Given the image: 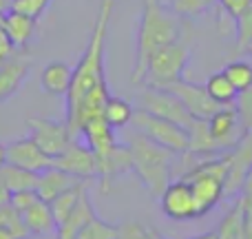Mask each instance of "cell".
<instances>
[{"label": "cell", "mask_w": 252, "mask_h": 239, "mask_svg": "<svg viewBox=\"0 0 252 239\" xmlns=\"http://www.w3.org/2000/svg\"><path fill=\"white\" fill-rule=\"evenodd\" d=\"M113 0H102L97 9L95 22L91 29V38L87 42L82 58L73 67L71 87L66 91V111L73 109L87 93H91L97 87H106V67H104V51H106V35L109 25L113 18Z\"/></svg>", "instance_id": "6da1fadb"}, {"label": "cell", "mask_w": 252, "mask_h": 239, "mask_svg": "<svg viewBox=\"0 0 252 239\" xmlns=\"http://www.w3.org/2000/svg\"><path fill=\"white\" fill-rule=\"evenodd\" d=\"M179 38H182V18L168 11L161 0H144L137 25V56L130 80L135 84H142L151 58Z\"/></svg>", "instance_id": "7a4b0ae2"}, {"label": "cell", "mask_w": 252, "mask_h": 239, "mask_svg": "<svg viewBox=\"0 0 252 239\" xmlns=\"http://www.w3.org/2000/svg\"><path fill=\"white\" fill-rule=\"evenodd\" d=\"M128 148H130V160H133V171L139 177V182L144 184L148 193L155 200H159V195L164 193V188L170 182V171H173V157L175 153L168 148L159 146L157 142L148 139L144 133L135 131L128 137Z\"/></svg>", "instance_id": "3957f363"}, {"label": "cell", "mask_w": 252, "mask_h": 239, "mask_svg": "<svg viewBox=\"0 0 252 239\" xmlns=\"http://www.w3.org/2000/svg\"><path fill=\"white\" fill-rule=\"evenodd\" d=\"M188 60H190V44L184 38L166 44L164 49H159V51L151 58L142 84L144 87H155V89L173 87L175 82L184 80Z\"/></svg>", "instance_id": "277c9868"}, {"label": "cell", "mask_w": 252, "mask_h": 239, "mask_svg": "<svg viewBox=\"0 0 252 239\" xmlns=\"http://www.w3.org/2000/svg\"><path fill=\"white\" fill-rule=\"evenodd\" d=\"M130 124H133L135 131L144 133L148 139L157 142L159 146L173 151L175 155H182V153L188 151V131L184 126L175 124V122L153 115L144 109H137L130 118Z\"/></svg>", "instance_id": "5b68a950"}, {"label": "cell", "mask_w": 252, "mask_h": 239, "mask_svg": "<svg viewBox=\"0 0 252 239\" xmlns=\"http://www.w3.org/2000/svg\"><path fill=\"white\" fill-rule=\"evenodd\" d=\"M137 104L139 109L148 111L153 115H159L164 120H170L175 124L184 126L188 131V126L192 124V115L188 113V109L182 104L175 93H170L168 89H155V87H146L142 93L137 96Z\"/></svg>", "instance_id": "8992f818"}, {"label": "cell", "mask_w": 252, "mask_h": 239, "mask_svg": "<svg viewBox=\"0 0 252 239\" xmlns=\"http://www.w3.org/2000/svg\"><path fill=\"white\" fill-rule=\"evenodd\" d=\"M226 155V179H223V200H230L241 193L244 179L252 169V131H246L232 148L223 151Z\"/></svg>", "instance_id": "52a82bcc"}, {"label": "cell", "mask_w": 252, "mask_h": 239, "mask_svg": "<svg viewBox=\"0 0 252 239\" xmlns=\"http://www.w3.org/2000/svg\"><path fill=\"white\" fill-rule=\"evenodd\" d=\"M27 126H29V137L51 157L60 155L78 137L69 129L66 120L58 122V120H49V118H29L27 120Z\"/></svg>", "instance_id": "ba28073f"}, {"label": "cell", "mask_w": 252, "mask_h": 239, "mask_svg": "<svg viewBox=\"0 0 252 239\" xmlns=\"http://www.w3.org/2000/svg\"><path fill=\"white\" fill-rule=\"evenodd\" d=\"M159 206L161 213L168 219L175 222H186V219H197V206L195 197H192L190 184L188 179L177 177L173 182H168V186L164 188V193L159 195Z\"/></svg>", "instance_id": "9c48e42d"}, {"label": "cell", "mask_w": 252, "mask_h": 239, "mask_svg": "<svg viewBox=\"0 0 252 239\" xmlns=\"http://www.w3.org/2000/svg\"><path fill=\"white\" fill-rule=\"evenodd\" d=\"M53 166L69 175H73V177L82 179V182H87V179L97 175L95 155H93V151L89 148V144L80 142L78 137H75L60 155L53 157Z\"/></svg>", "instance_id": "30bf717a"}, {"label": "cell", "mask_w": 252, "mask_h": 239, "mask_svg": "<svg viewBox=\"0 0 252 239\" xmlns=\"http://www.w3.org/2000/svg\"><path fill=\"white\" fill-rule=\"evenodd\" d=\"M206 122H208V131H210L215 144H217V148L221 153L235 146V144L239 142L241 135L246 133V129H244V124H241L235 104L219 106V109L215 111V113L210 115Z\"/></svg>", "instance_id": "8fae6325"}, {"label": "cell", "mask_w": 252, "mask_h": 239, "mask_svg": "<svg viewBox=\"0 0 252 239\" xmlns=\"http://www.w3.org/2000/svg\"><path fill=\"white\" fill-rule=\"evenodd\" d=\"M95 166H97L95 177L100 179L102 193H111L115 179L122 177L124 173H128L130 166H133L128 144H120L118 142L111 151L102 153V155H95Z\"/></svg>", "instance_id": "7c38bea8"}, {"label": "cell", "mask_w": 252, "mask_h": 239, "mask_svg": "<svg viewBox=\"0 0 252 239\" xmlns=\"http://www.w3.org/2000/svg\"><path fill=\"white\" fill-rule=\"evenodd\" d=\"M7 164L20 166V169L33 171V173H42L53 166V157L47 155L31 137H22L7 146Z\"/></svg>", "instance_id": "4fadbf2b"}, {"label": "cell", "mask_w": 252, "mask_h": 239, "mask_svg": "<svg viewBox=\"0 0 252 239\" xmlns=\"http://www.w3.org/2000/svg\"><path fill=\"white\" fill-rule=\"evenodd\" d=\"M168 91L175 93V96L182 100V104L188 109V113L197 120H208L210 115L219 109V104L215 100H210V96L206 93L204 87L192 84V82H188V80L175 82L173 87H168Z\"/></svg>", "instance_id": "5bb4252c"}, {"label": "cell", "mask_w": 252, "mask_h": 239, "mask_svg": "<svg viewBox=\"0 0 252 239\" xmlns=\"http://www.w3.org/2000/svg\"><path fill=\"white\" fill-rule=\"evenodd\" d=\"M27 75H29V62L22 58L11 56L0 62V102H7L11 96H16L25 84Z\"/></svg>", "instance_id": "9a60e30c"}, {"label": "cell", "mask_w": 252, "mask_h": 239, "mask_svg": "<svg viewBox=\"0 0 252 239\" xmlns=\"http://www.w3.org/2000/svg\"><path fill=\"white\" fill-rule=\"evenodd\" d=\"M80 182H82V179H78V177H73V175H69V173H64V171L51 166V169L42 171V173L38 175L35 193H38L40 200L51 202V200H56L60 193L69 191V188H73L75 184H80Z\"/></svg>", "instance_id": "2e32d148"}, {"label": "cell", "mask_w": 252, "mask_h": 239, "mask_svg": "<svg viewBox=\"0 0 252 239\" xmlns=\"http://www.w3.org/2000/svg\"><path fill=\"white\" fill-rule=\"evenodd\" d=\"M22 222H25L27 231H29L31 237H44V235H51L56 233V219H53V213H51V206L49 202L44 200H35L29 208L22 210Z\"/></svg>", "instance_id": "e0dca14e"}, {"label": "cell", "mask_w": 252, "mask_h": 239, "mask_svg": "<svg viewBox=\"0 0 252 239\" xmlns=\"http://www.w3.org/2000/svg\"><path fill=\"white\" fill-rule=\"evenodd\" d=\"M73 78V67L62 60H53L40 73V87L49 96H66Z\"/></svg>", "instance_id": "ac0fdd59"}, {"label": "cell", "mask_w": 252, "mask_h": 239, "mask_svg": "<svg viewBox=\"0 0 252 239\" xmlns=\"http://www.w3.org/2000/svg\"><path fill=\"white\" fill-rule=\"evenodd\" d=\"M93 217H95V208H93V204H91L89 193L84 191L82 197H80V202L75 204V208L71 210L69 217H66L62 224H58L56 239H75L78 237V233L84 228V224H87L89 219H93Z\"/></svg>", "instance_id": "d6986e66"}, {"label": "cell", "mask_w": 252, "mask_h": 239, "mask_svg": "<svg viewBox=\"0 0 252 239\" xmlns=\"http://www.w3.org/2000/svg\"><path fill=\"white\" fill-rule=\"evenodd\" d=\"M35 22L38 20L25 16V13L13 11V9H7L2 16V27L9 34V38H11L16 49H25L27 44L31 42V38H33V34H35Z\"/></svg>", "instance_id": "ffe728a7"}, {"label": "cell", "mask_w": 252, "mask_h": 239, "mask_svg": "<svg viewBox=\"0 0 252 239\" xmlns=\"http://www.w3.org/2000/svg\"><path fill=\"white\" fill-rule=\"evenodd\" d=\"M204 89L210 96V100H215L219 106L235 104L237 96H239V91H237L235 84L226 78L223 71H215V73H210L208 80H206V84H204Z\"/></svg>", "instance_id": "44dd1931"}, {"label": "cell", "mask_w": 252, "mask_h": 239, "mask_svg": "<svg viewBox=\"0 0 252 239\" xmlns=\"http://www.w3.org/2000/svg\"><path fill=\"white\" fill-rule=\"evenodd\" d=\"M84 191H87V188H84V182H80V184H75L73 188H69V191L60 193L56 200L49 202L51 213H53V219H56V228H58V224H62L71 215V210L75 208V204L80 202V197H82Z\"/></svg>", "instance_id": "7402d4cb"}, {"label": "cell", "mask_w": 252, "mask_h": 239, "mask_svg": "<svg viewBox=\"0 0 252 239\" xmlns=\"http://www.w3.org/2000/svg\"><path fill=\"white\" fill-rule=\"evenodd\" d=\"M0 171H2V177H4L9 193L35 191L40 173H33V171H27V169H20V166H11V164H4Z\"/></svg>", "instance_id": "603a6c76"}, {"label": "cell", "mask_w": 252, "mask_h": 239, "mask_svg": "<svg viewBox=\"0 0 252 239\" xmlns=\"http://www.w3.org/2000/svg\"><path fill=\"white\" fill-rule=\"evenodd\" d=\"M133 113H135V109H133V104H130L128 100L118 98V96H109V100H106V104H104V113H102V118L109 122L113 129H124L126 124H130Z\"/></svg>", "instance_id": "cb8c5ba5"}, {"label": "cell", "mask_w": 252, "mask_h": 239, "mask_svg": "<svg viewBox=\"0 0 252 239\" xmlns=\"http://www.w3.org/2000/svg\"><path fill=\"white\" fill-rule=\"evenodd\" d=\"M168 11H173L182 20H190V18L204 16L213 7H217L215 0H161Z\"/></svg>", "instance_id": "d4e9b609"}, {"label": "cell", "mask_w": 252, "mask_h": 239, "mask_svg": "<svg viewBox=\"0 0 252 239\" xmlns=\"http://www.w3.org/2000/svg\"><path fill=\"white\" fill-rule=\"evenodd\" d=\"M221 71L226 73V78L235 84V89L239 93L252 87V60H246V58L230 60Z\"/></svg>", "instance_id": "484cf974"}, {"label": "cell", "mask_w": 252, "mask_h": 239, "mask_svg": "<svg viewBox=\"0 0 252 239\" xmlns=\"http://www.w3.org/2000/svg\"><path fill=\"white\" fill-rule=\"evenodd\" d=\"M0 226L7 228L16 239H29V231H27L25 222H22V215L13 208L11 204L0 206Z\"/></svg>", "instance_id": "4316f807"}, {"label": "cell", "mask_w": 252, "mask_h": 239, "mask_svg": "<svg viewBox=\"0 0 252 239\" xmlns=\"http://www.w3.org/2000/svg\"><path fill=\"white\" fill-rule=\"evenodd\" d=\"M115 235H118V226L104 222V219H100L95 215L93 219H89L84 224V228L78 233L75 239H115Z\"/></svg>", "instance_id": "83f0119b"}, {"label": "cell", "mask_w": 252, "mask_h": 239, "mask_svg": "<svg viewBox=\"0 0 252 239\" xmlns=\"http://www.w3.org/2000/svg\"><path fill=\"white\" fill-rule=\"evenodd\" d=\"M51 2L53 0H9V9H13L18 13H25V16L33 18V20H40L47 13Z\"/></svg>", "instance_id": "f1b7e54d"}, {"label": "cell", "mask_w": 252, "mask_h": 239, "mask_svg": "<svg viewBox=\"0 0 252 239\" xmlns=\"http://www.w3.org/2000/svg\"><path fill=\"white\" fill-rule=\"evenodd\" d=\"M159 233L155 228H148L139 222H122L118 226L115 239H157Z\"/></svg>", "instance_id": "f546056e"}, {"label": "cell", "mask_w": 252, "mask_h": 239, "mask_svg": "<svg viewBox=\"0 0 252 239\" xmlns=\"http://www.w3.org/2000/svg\"><path fill=\"white\" fill-rule=\"evenodd\" d=\"M252 42V4L237 18V44L241 51H248Z\"/></svg>", "instance_id": "4dcf8cb0"}, {"label": "cell", "mask_w": 252, "mask_h": 239, "mask_svg": "<svg viewBox=\"0 0 252 239\" xmlns=\"http://www.w3.org/2000/svg\"><path fill=\"white\" fill-rule=\"evenodd\" d=\"M235 109L239 113V120L246 131H252V87L241 91L235 100Z\"/></svg>", "instance_id": "1f68e13d"}, {"label": "cell", "mask_w": 252, "mask_h": 239, "mask_svg": "<svg viewBox=\"0 0 252 239\" xmlns=\"http://www.w3.org/2000/svg\"><path fill=\"white\" fill-rule=\"evenodd\" d=\"M35 200H38V193H35V191H18V193H11L9 204H11L18 213H22V210L29 208Z\"/></svg>", "instance_id": "d6a6232c"}, {"label": "cell", "mask_w": 252, "mask_h": 239, "mask_svg": "<svg viewBox=\"0 0 252 239\" xmlns=\"http://www.w3.org/2000/svg\"><path fill=\"white\" fill-rule=\"evenodd\" d=\"M215 2H217V7H221L230 18L237 20V18L252 4V0H215Z\"/></svg>", "instance_id": "836d02e7"}, {"label": "cell", "mask_w": 252, "mask_h": 239, "mask_svg": "<svg viewBox=\"0 0 252 239\" xmlns=\"http://www.w3.org/2000/svg\"><path fill=\"white\" fill-rule=\"evenodd\" d=\"M13 51H16V47H13V42H11V38H9V34L4 31V27L0 25V62H4L7 58H11Z\"/></svg>", "instance_id": "e575fe53"}, {"label": "cell", "mask_w": 252, "mask_h": 239, "mask_svg": "<svg viewBox=\"0 0 252 239\" xmlns=\"http://www.w3.org/2000/svg\"><path fill=\"white\" fill-rule=\"evenodd\" d=\"M9 197H11V193H9L7 184H4V177H2V171H0V206L9 204Z\"/></svg>", "instance_id": "d590c367"}, {"label": "cell", "mask_w": 252, "mask_h": 239, "mask_svg": "<svg viewBox=\"0 0 252 239\" xmlns=\"http://www.w3.org/2000/svg\"><path fill=\"white\" fill-rule=\"evenodd\" d=\"M241 195L248 197V200H252V169L248 171V175H246V179H244V186H241Z\"/></svg>", "instance_id": "8d00e7d4"}, {"label": "cell", "mask_w": 252, "mask_h": 239, "mask_svg": "<svg viewBox=\"0 0 252 239\" xmlns=\"http://www.w3.org/2000/svg\"><path fill=\"white\" fill-rule=\"evenodd\" d=\"M4 164H7V146L0 144V169H2Z\"/></svg>", "instance_id": "74e56055"}, {"label": "cell", "mask_w": 252, "mask_h": 239, "mask_svg": "<svg viewBox=\"0 0 252 239\" xmlns=\"http://www.w3.org/2000/svg\"><path fill=\"white\" fill-rule=\"evenodd\" d=\"M190 239H217V233L210 231V233H204V235H197V237H190Z\"/></svg>", "instance_id": "f35d334b"}, {"label": "cell", "mask_w": 252, "mask_h": 239, "mask_svg": "<svg viewBox=\"0 0 252 239\" xmlns=\"http://www.w3.org/2000/svg\"><path fill=\"white\" fill-rule=\"evenodd\" d=\"M0 239H16V237H13L11 233L7 231V228H2V226H0Z\"/></svg>", "instance_id": "ab89813d"}, {"label": "cell", "mask_w": 252, "mask_h": 239, "mask_svg": "<svg viewBox=\"0 0 252 239\" xmlns=\"http://www.w3.org/2000/svg\"><path fill=\"white\" fill-rule=\"evenodd\" d=\"M157 239H164V237H161V235H157Z\"/></svg>", "instance_id": "60d3db41"}]
</instances>
